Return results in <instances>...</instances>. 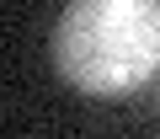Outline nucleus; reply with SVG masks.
<instances>
[{"label": "nucleus", "mask_w": 160, "mask_h": 139, "mask_svg": "<svg viewBox=\"0 0 160 139\" xmlns=\"http://www.w3.org/2000/svg\"><path fill=\"white\" fill-rule=\"evenodd\" d=\"M59 75L91 96H123L160 70V0H69L53 27Z\"/></svg>", "instance_id": "obj_1"}]
</instances>
